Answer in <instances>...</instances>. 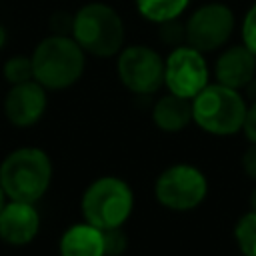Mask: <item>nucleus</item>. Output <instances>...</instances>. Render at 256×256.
<instances>
[{"mask_svg": "<svg viewBox=\"0 0 256 256\" xmlns=\"http://www.w3.org/2000/svg\"><path fill=\"white\" fill-rule=\"evenodd\" d=\"M80 208L84 222L100 230L120 228L132 214L134 194L122 178L102 176L88 184L82 194Z\"/></svg>", "mask_w": 256, "mask_h": 256, "instance_id": "obj_5", "label": "nucleus"}, {"mask_svg": "<svg viewBox=\"0 0 256 256\" xmlns=\"http://www.w3.org/2000/svg\"><path fill=\"white\" fill-rule=\"evenodd\" d=\"M4 78L14 86V84H22L28 80H34V68H32V58L30 56H12L4 62Z\"/></svg>", "mask_w": 256, "mask_h": 256, "instance_id": "obj_17", "label": "nucleus"}, {"mask_svg": "<svg viewBox=\"0 0 256 256\" xmlns=\"http://www.w3.org/2000/svg\"><path fill=\"white\" fill-rule=\"evenodd\" d=\"M250 210L256 212V188H254V192H252V196H250Z\"/></svg>", "mask_w": 256, "mask_h": 256, "instance_id": "obj_23", "label": "nucleus"}, {"mask_svg": "<svg viewBox=\"0 0 256 256\" xmlns=\"http://www.w3.org/2000/svg\"><path fill=\"white\" fill-rule=\"evenodd\" d=\"M6 194H4V190H2V186H0V212H2V208H4V204H6Z\"/></svg>", "mask_w": 256, "mask_h": 256, "instance_id": "obj_24", "label": "nucleus"}, {"mask_svg": "<svg viewBox=\"0 0 256 256\" xmlns=\"http://www.w3.org/2000/svg\"><path fill=\"white\" fill-rule=\"evenodd\" d=\"M242 168H244V172H246L252 180H256V144H252V146L244 152V156H242Z\"/></svg>", "mask_w": 256, "mask_h": 256, "instance_id": "obj_21", "label": "nucleus"}, {"mask_svg": "<svg viewBox=\"0 0 256 256\" xmlns=\"http://www.w3.org/2000/svg\"><path fill=\"white\" fill-rule=\"evenodd\" d=\"M6 38H8V34H6V28L0 24V48H4V44H6Z\"/></svg>", "mask_w": 256, "mask_h": 256, "instance_id": "obj_22", "label": "nucleus"}, {"mask_svg": "<svg viewBox=\"0 0 256 256\" xmlns=\"http://www.w3.org/2000/svg\"><path fill=\"white\" fill-rule=\"evenodd\" d=\"M152 120L162 132H180L192 120V100L168 92L154 104Z\"/></svg>", "mask_w": 256, "mask_h": 256, "instance_id": "obj_14", "label": "nucleus"}, {"mask_svg": "<svg viewBox=\"0 0 256 256\" xmlns=\"http://www.w3.org/2000/svg\"><path fill=\"white\" fill-rule=\"evenodd\" d=\"M242 132L246 134V138L256 144V102L246 110V118H244V124H242Z\"/></svg>", "mask_w": 256, "mask_h": 256, "instance_id": "obj_20", "label": "nucleus"}, {"mask_svg": "<svg viewBox=\"0 0 256 256\" xmlns=\"http://www.w3.org/2000/svg\"><path fill=\"white\" fill-rule=\"evenodd\" d=\"M208 194L206 176L192 164H174L166 168L154 184L156 200L174 212L194 210Z\"/></svg>", "mask_w": 256, "mask_h": 256, "instance_id": "obj_6", "label": "nucleus"}, {"mask_svg": "<svg viewBox=\"0 0 256 256\" xmlns=\"http://www.w3.org/2000/svg\"><path fill=\"white\" fill-rule=\"evenodd\" d=\"M118 78L134 94H154L164 84V60L150 46L134 44L118 52Z\"/></svg>", "mask_w": 256, "mask_h": 256, "instance_id": "obj_7", "label": "nucleus"}, {"mask_svg": "<svg viewBox=\"0 0 256 256\" xmlns=\"http://www.w3.org/2000/svg\"><path fill=\"white\" fill-rule=\"evenodd\" d=\"M216 82L228 88H246L256 76V56L242 44L232 46L216 60Z\"/></svg>", "mask_w": 256, "mask_h": 256, "instance_id": "obj_12", "label": "nucleus"}, {"mask_svg": "<svg viewBox=\"0 0 256 256\" xmlns=\"http://www.w3.org/2000/svg\"><path fill=\"white\" fill-rule=\"evenodd\" d=\"M60 256H104V238L102 230L82 222L72 224L58 242Z\"/></svg>", "mask_w": 256, "mask_h": 256, "instance_id": "obj_13", "label": "nucleus"}, {"mask_svg": "<svg viewBox=\"0 0 256 256\" xmlns=\"http://www.w3.org/2000/svg\"><path fill=\"white\" fill-rule=\"evenodd\" d=\"M242 40H244V46L256 56V4L244 16V22H242Z\"/></svg>", "mask_w": 256, "mask_h": 256, "instance_id": "obj_19", "label": "nucleus"}, {"mask_svg": "<svg viewBox=\"0 0 256 256\" xmlns=\"http://www.w3.org/2000/svg\"><path fill=\"white\" fill-rule=\"evenodd\" d=\"M234 30V14L224 4H206L200 6L184 24L186 44L204 52L220 48Z\"/></svg>", "mask_w": 256, "mask_h": 256, "instance_id": "obj_9", "label": "nucleus"}, {"mask_svg": "<svg viewBox=\"0 0 256 256\" xmlns=\"http://www.w3.org/2000/svg\"><path fill=\"white\" fill-rule=\"evenodd\" d=\"M234 238L244 256H256V212L250 210L238 220Z\"/></svg>", "mask_w": 256, "mask_h": 256, "instance_id": "obj_16", "label": "nucleus"}, {"mask_svg": "<svg viewBox=\"0 0 256 256\" xmlns=\"http://www.w3.org/2000/svg\"><path fill=\"white\" fill-rule=\"evenodd\" d=\"M40 230V214L30 202L6 200L0 212V238L10 246L30 244Z\"/></svg>", "mask_w": 256, "mask_h": 256, "instance_id": "obj_11", "label": "nucleus"}, {"mask_svg": "<svg viewBox=\"0 0 256 256\" xmlns=\"http://www.w3.org/2000/svg\"><path fill=\"white\" fill-rule=\"evenodd\" d=\"M102 238H104V256H122V252L128 246V238L122 226L102 230Z\"/></svg>", "mask_w": 256, "mask_h": 256, "instance_id": "obj_18", "label": "nucleus"}, {"mask_svg": "<svg viewBox=\"0 0 256 256\" xmlns=\"http://www.w3.org/2000/svg\"><path fill=\"white\" fill-rule=\"evenodd\" d=\"M190 0H136V10L142 18L162 24L176 20L188 6Z\"/></svg>", "mask_w": 256, "mask_h": 256, "instance_id": "obj_15", "label": "nucleus"}, {"mask_svg": "<svg viewBox=\"0 0 256 256\" xmlns=\"http://www.w3.org/2000/svg\"><path fill=\"white\" fill-rule=\"evenodd\" d=\"M70 36L84 52L108 58L122 50L124 22L112 6L104 2H90L72 16Z\"/></svg>", "mask_w": 256, "mask_h": 256, "instance_id": "obj_3", "label": "nucleus"}, {"mask_svg": "<svg viewBox=\"0 0 256 256\" xmlns=\"http://www.w3.org/2000/svg\"><path fill=\"white\" fill-rule=\"evenodd\" d=\"M86 52L68 34H52L44 38L32 58L34 80L46 90H64L80 80L84 72Z\"/></svg>", "mask_w": 256, "mask_h": 256, "instance_id": "obj_2", "label": "nucleus"}, {"mask_svg": "<svg viewBox=\"0 0 256 256\" xmlns=\"http://www.w3.org/2000/svg\"><path fill=\"white\" fill-rule=\"evenodd\" d=\"M164 84L168 92L194 98L208 84V64L200 50L180 44L164 60Z\"/></svg>", "mask_w": 256, "mask_h": 256, "instance_id": "obj_8", "label": "nucleus"}, {"mask_svg": "<svg viewBox=\"0 0 256 256\" xmlns=\"http://www.w3.org/2000/svg\"><path fill=\"white\" fill-rule=\"evenodd\" d=\"M246 110L242 94L218 82L206 84L192 98V120L214 136H230L242 130Z\"/></svg>", "mask_w": 256, "mask_h": 256, "instance_id": "obj_4", "label": "nucleus"}, {"mask_svg": "<svg viewBox=\"0 0 256 256\" xmlns=\"http://www.w3.org/2000/svg\"><path fill=\"white\" fill-rule=\"evenodd\" d=\"M46 102V88L36 80H28L22 84H14L8 90L4 98V114L10 124L26 128L42 118Z\"/></svg>", "mask_w": 256, "mask_h": 256, "instance_id": "obj_10", "label": "nucleus"}, {"mask_svg": "<svg viewBox=\"0 0 256 256\" xmlns=\"http://www.w3.org/2000/svg\"><path fill=\"white\" fill-rule=\"evenodd\" d=\"M52 180L50 156L40 148H18L0 164V186L8 200L36 204Z\"/></svg>", "mask_w": 256, "mask_h": 256, "instance_id": "obj_1", "label": "nucleus"}, {"mask_svg": "<svg viewBox=\"0 0 256 256\" xmlns=\"http://www.w3.org/2000/svg\"><path fill=\"white\" fill-rule=\"evenodd\" d=\"M248 86H250V90H252V92H254V94H256V80H252V82H250V84H248Z\"/></svg>", "mask_w": 256, "mask_h": 256, "instance_id": "obj_25", "label": "nucleus"}]
</instances>
